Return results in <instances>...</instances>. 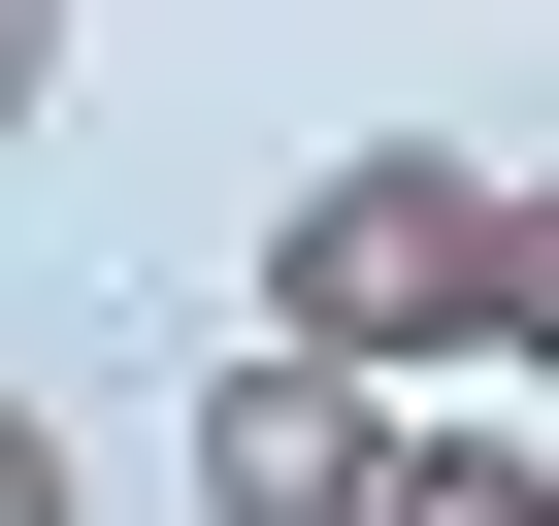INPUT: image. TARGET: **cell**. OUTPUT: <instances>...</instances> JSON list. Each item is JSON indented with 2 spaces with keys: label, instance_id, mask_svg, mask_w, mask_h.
Listing matches in <instances>:
<instances>
[{
  "label": "cell",
  "instance_id": "8992f818",
  "mask_svg": "<svg viewBox=\"0 0 559 526\" xmlns=\"http://www.w3.org/2000/svg\"><path fill=\"white\" fill-rule=\"evenodd\" d=\"M67 132V0H0V165H34Z\"/></svg>",
  "mask_w": 559,
  "mask_h": 526
},
{
  "label": "cell",
  "instance_id": "3957f363",
  "mask_svg": "<svg viewBox=\"0 0 559 526\" xmlns=\"http://www.w3.org/2000/svg\"><path fill=\"white\" fill-rule=\"evenodd\" d=\"M461 362H559V165H493V297H461Z\"/></svg>",
  "mask_w": 559,
  "mask_h": 526
},
{
  "label": "cell",
  "instance_id": "7a4b0ae2",
  "mask_svg": "<svg viewBox=\"0 0 559 526\" xmlns=\"http://www.w3.org/2000/svg\"><path fill=\"white\" fill-rule=\"evenodd\" d=\"M395 461H428V395H362V362H198V526H395Z\"/></svg>",
  "mask_w": 559,
  "mask_h": 526
},
{
  "label": "cell",
  "instance_id": "6da1fadb",
  "mask_svg": "<svg viewBox=\"0 0 559 526\" xmlns=\"http://www.w3.org/2000/svg\"><path fill=\"white\" fill-rule=\"evenodd\" d=\"M461 297H493V165H461V132H330V165H297V230H263V362L428 395V362H461Z\"/></svg>",
  "mask_w": 559,
  "mask_h": 526
},
{
  "label": "cell",
  "instance_id": "5b68a950",
  "mask_svg": "<svg viewBox=\"0 0 559 526\" xmlns=\"http://www.w3.org/2000/svg\"><path fill=\"white\" fill-rule=\"evenodd\" d=\"M0 526H99V461H67V395L0 362Z\"/></svg>",
  "mask_w": 559,
  "mask_h": 526
},
{
  "label": "cell",
  "instance_id": "277c9868",
  "mask_svg": "<svg viewBox=\"0 0 559 526\" xmlns=\"http://www.w3.org/2000/svg\"><path fill=\"white\" fill-rule=\"evenodd\" d=\"M395 526H559V461H526V428H428V461H395Z\"/></svg>",
  "mask_w": 559,
  "mask_h": 526
}]
</instances>
